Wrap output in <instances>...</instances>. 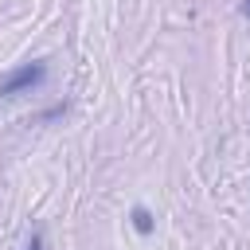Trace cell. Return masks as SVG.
<instances>
[{"label": "cell", "mask_w": 250, "mask_h": 250, "mask_svg": "<svg viewBox=\"0 0 250 250\" xmlns=\"http://www.w3.org/2000/svg\"><path fill=\"white\" fill-rule=\"evenodd\" d=\"M47 82V62H23L16 70H8L0 78V98H16V94H27L35 86Z\"/></svg>", "instance_id": "cell-1"}, {"label": "cell", "mask_w": 250, "mask_h": 250, "mask_svg": "<svg viewBox=\"0 0 250 250\" xmlns=\"http://www.w3.org/2000/svg\"><path fill=\"white\" fill-rule=\"evenodd\" d=\"M133 230H137V234H152V215H148V207H133Z\"/></svg>", "instance_id": "cell-2"}, {"label": "cell", "mask_w": 250, "mask_h": 250, "mask_svg": "<svg viewBox=\"0 0 250 250\" xmlns=\"http://www.w3.org/2000/svg\"><path fill=\"white\" fill-rule=\"evenodd\" d=\"M23 250H47V242H43V234H39V230H35V234H31V242H27V246H23Z\"/></svg>", "instance_id": "cell-3"}, {"label": "cell", "mask_w": 250, "mask_h": 250, "mask_svg": "<svg viewBox=\"0 0 250 250\" xmlns=\"http://www.w3.org/2000/svg\"><path fill=\"white\" fill-rule=\"evenodd\" d=\"M242 16H246V20H250V0H242Z\"/></svg>", "instance_id": "cell-4"}]
</instances>
